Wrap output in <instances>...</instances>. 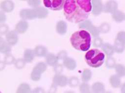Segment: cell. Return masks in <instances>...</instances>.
Instances as JSON below:
<instances>
[{"label":"cell","mask_w":125,"mask_h":93,"mask_svg":"<svg viewBox=\"0 0 125 93\" xmlns=\"http://www.w3.org/2000/svg\"><path fill=\"white\" fill-rule=\"evenodd\" d=\"M63 14L67 21L79 24L87 20L89 13L85 12L78 5L76 0H66L63 6Z\"/></svg>","instance_id":"cell-1"},{"label":"cell","mask_w":125,"mask_h":93,"mask_svg":"<svg viewBox=\"0 0 125 93\" xmlns=\"http://www.w3.org/2000/svg\"><path fill=\"white\" fill-rule=\"evenodd\" d=\"M70 42L75 50L87 51L91 47V36L88 31L84 30L75 31L71 37Z\"/></svg>","instance_id":"cell-2"},{"label":"cell","mask_w":125,"mask_h":93,"mask_svg":"<svg viewBox=\"0 0 125 93\" xmlns=\"http://www.w3.org/2000/svg\"><path fill=\"white\" fill-rule=\"evenodd\" d=\"M105 54L101 51L93 49L89 50L85 55V60L87 64L92 68H98L104 62Z\"/></svg>","instance_id":"cell-3"},{"label":"cell","mask_w":125,"mask_h":93,"mask_svg":"<svg viewBox=\"0 0 125 93\" xmlns=\"http://www.w3.org/2000/svg\"><path fill=\"white\" fill-rule=\"evenodd\" d=\"M48 10L43 7L33 8L32 9H23L20 12V16L23 20H32L38 18L43 19L48 16Z\"/></svg>","instance_id":"cell-4"},{"label":"cell","mask_w":125,"mask_h":93,"mask_svg":"<svg viewBox=\"0 0 125 93\" xmlns=\"http://www.w3.org/2000/svg\"><path fill=\"white\" fill-rule=\"evenodd\" d=\"M47 65L44 62H39L34 67L31 74V79L32 81L36 82L41 79L42 74L46 71Z\"/></svg>","instance_id":"cell-5"},{"label":"cell","mask_w":125,"mask_h":93,"mask_svg":"<svg viewBox=\"0 0 125 93\" xmlns=\"http://www.w3.org/2000/svg\"><path fill=\"white\" fill-rule=\"evenodd\" d=\"M79 28L84 29L90 32L94 38L99 37L100 33L99 27L94 26L92 22L89 20L87 19L79 23Z\"/></svg>","instance_id":"cell-6"},{"label":"cell","mask_w":125,"mask_h":93,"mask_svg":"<svg viewBox=\"0 0 125 93\" xmlns=\"http://www.w3.org/2000/svg\"><path fill=\"white\" fill-rule=\"evenodd\" d=\"M66 0H43L45 7L52 11H60L63 8Z\"/></svg>","instance_id":"cell-7"},{"label":"cell","mask_w":125,"mask_h":93,"mask_svg":"<svg viewBox=\"0 0 125 93\" xmlns=\"http://www.w3.org/2000/svg\"><path fill=\"white\" fill-rule=\"evenodd\" d=\"M92 13L94 16H98L103 12L104 6L102 0H92Z\"/></svg>","instance_id":"cell-8"},{"label":"cell","mask_w":125,"mask_h":93,"mask_svg":"<svg viewBox=\"0 0 125 93\" xmlns=\"http://www.w3.org/2000/svg\"><path fill=\"white\" fill-rule=\"evenodd\" d=\"M118 3L115 0H109L104 6L103 12L106 13L113 14L118 10Z\"/></svg>","instance_id":"cell-9"},{"label":"cell","mask_w":125,"mask_h":93,"mask_svg":"<svg viewBox=\"0 0 125 93\" xmlns=\"http://www.w3.org/2000/svg\"><path fill=\"white\" fill-rule=\"evenodd\" d=\"M67 77L61 74H55L53 78V83L60 87L65 86L68 84Z\"/></svg>","instance_id":"cell-10"},{"label":"cell","mask_w":125,"mask_h":93,"mask_svg":"<svg viewBox=\"0 0 125 93\" xmlns=\"http://www.w3.org/2000/svg\"><path fill=\"white\" fill-rule=\"evenodd\" d=\"M17 33L15 31H9L6 34V41L11 46L17 44L18 41Z\"/></svg>","instance_id":"cell-11"},{"label":"cell","mask_w":125,"mask_h":93,"mask_svg":"<svg viewBox=\"0 0 125 93\" xmlns=\"http://www.w3.org/2000/svg\"><path fill=\"white\" fill-rule=\"evenodd\" d=\"M92 0H76L78 5L86 12L89 13L92 11Z\"/></svg>","instance_id":"cell-12"},{"label":"cell","mask_w":125,"mask_h":93,"mask_svg":"<svg viewBox=\"0 0 125 93\" xmlns=\"http://www.w3.org/2000/svg\"><path fill=\"white\" fill-rule=\"evenodd\" d=\"M29 28V24L25 20L20 21L16 25L15 31L18 34H24Z\"/></svg>","instance_id":"cell-13"},{"label":"cell","mask_w":125,"mask_h":93,"mask_svg":"<svg viewBox=\"0 0 125 93\" xmlns=\"http://www.w3.org/2000/svg\"><path fill=\"white\" fill-rule=\"evenodd\" d=\"M0 7L3 12H10L14 9V4L11 0H5L1 3Z\"/></svg>","instance_id":"cell-14"},{"label":"cell","mask_w":125,"mask_h":93,"mask_svg":"<svg viewBox=\"0 0 125 93\" xmlns=\"http://www.w3.org/2000/svg\"><path fill=\"white\" fill-rule=\"evenodd\" d=\"M63 65L66 68L70 71L74 70L77 66L75 60L72 58L68 57L63 60Z\"/></svg>","instance_id":"cell-15"},{"label":"cell","mask_w":125,"mask_h":93,"mask_svg":"<svg viewBox=\"0 0 125 93\" xmlns=\"http://www.w3.org/2000/svg\"><path fill=\"white\" fill-rule=\"evenodd\" d=\"M67 23L63 20L58 21L56 25V31L59 34L63 35L67 33Z\"/></svg>","instance_id":"cell-16"},{"label":"cell","mask_w":125,"mask_h":93,"mask_svg":"<svg viewBox=\"0 0 125 93\" xmlns=\"http://www.w3.org/2000/svg\"><path fill=\"white\" fill-rule=\"evenodd\" d=\"M11 45L6 41H5L4 38H0V53L7 54L10 53L11 52Z\"/></svg>","instance_id":"cell-17"},{"label":"cell","mask_w":125,"mask_h":93,"mask_svg":"<svg viewBox=\"0 0 125 93\" xmlns=\"http://www.w3.org/2000/svg\"><path fill=\"white\" fill-rule=\"evenodd\" d=\"M109 83L113 88H118L121 86V77L117 74L113 75L109 78Z\"/></svg>","instance_id":"cell-18"},{"label":"cell","mask_w":125,"mask_h":93,"mask_svg":"<svg viewBox=\"0 0 125 93\" xmlns=\"http://www.w3.org/2000/svg\"><path fill=\"white\" fill-rule=\"evenodd\" d=\"M101 49L107 57H112L115 52L114 46L108 43H104Z\"/></svg>","instance_id":"cell-19"},{"label":"cell","mask_w":125,"mask_h":93,"mask_svg":"<svg viewBox=\"0 0 125 93\" xmlns=\"http://www.w3.org/2000/svg\"><path fill=\"white\" fill-rule=\"evenodd\" d=\"M34 51L35 55L38 57H46L48 53L47 49L43 45H39L36 46Z\"/></svg>","instance_id":"cell-20"},{"label":"cell","mask_w":125,"mask_h":93,"mask_svg":"<svg viewBox=\"0 0 125 93\" xmlns=\"http://www.w3.org/2000/svg\"><path fill=\"white\" fill-rule=\"evenodd\" d=\"M45 58L47 64L51 66H54L57 64L59 60L58 57L52 53H48Z\"/></svg>","instance_id":"cell-21"},{"label":"cell","mask_w":125,"mask_h":93,"mask_svg":"<svg viewBox=\"0 0 125 93\" xmlns=\"http://www.w3.org/2000/svg\"><path fill=\"white\" fill-rule=\"evenodd\" d=\"M112 17L115 21L120 23L125 20V14L122 11L117 10L112 14Z\"/></svg>","instance_id":"cell-22"},{"label":"cell","mask_w":125,"mask_h":93,"mask_svg":"<svg viewBox=\"0 0 125 93\" xmlns=\"http://www.w3.org/2000/svg\"><path fill=\"white\" fill-rule=\"evenodd\" d=\"M113 46L115 52L118 54L122 53L125 50V43L116 38Z\"/></svg>","instance_id":"cell-23"},{"label":"cell","mask_w":125,"mask_h":93,"mask_svg":"<svg viewBox=\"0 0 125 93\" xmlns=\"http://www.w3.org/2000/svg\"><path fill=\"white\" fill-rule=\"evenodd\" d=\"M34 50L31 49H26L24 51V59L26 63H31L35 57Z\"/></svg>","instance_id":"cell-24"},{"label":"cell","mask_w":125,"mask_h":93,"mask_svg":"<svg viewBox=\"0 0 125 93\" xmlns=\"http://www.w3.org/2000/svg\"><path fill=\"white\" fill-rule=\"evenodd\" d=\"M92 91L94 93H104L105 91L104 84L99 82L94 83L92 86Z\"/></svg>","instance_id":"cell-25"},{"label":"cell","mask_w":125,"mask_h":93,"mask_svg":"<svg viewBox=\"0 0 125 93\" xmlns=\"http://www.w3.org/2000/svg\"><path fill=\"white\" fill-rule=\"evenodd\" d=\"M116 74L120 77L125 76V66L124 65L118 64H116L115 67Z\"/></svg>","instance_id":"cell-26"},{"label":"cell","mask_w":125,"mask_h":93,"mask_svg":"<svg viewBox=\"0 0 125 93\" xmlns=\"http://www.w3.org/2000/svg\"><path fill=\"white\" fill-rule=\"evenodd\" d=\"M31 89L28 84L23 83L21 84L17 90V93H30Z\"/></svg>","instance_id":"cell-27"},{"label":"cell","mask_w":125,"mask_h":93,"mask_svg":"<svg viewBox=\"0 0 125 93\" xmlns=\"http://www.w3.org/2000/svg\"><path fill=\"white\" fill-rule=\"evenodd\" d=\"M92 78V72L88 69H84L82 75V80L83 82H89Z\"/></svg>","instance_id":"cell-28"},{"label":"cell","mask_w":125,"mask_h":93,"mask_svg":"<svg viewBox=\"0 0 125 93\" xmlns=\"http://www.w3.org/2000/svg\"><path fill=\"white\" fill-rule=\"evenodd\" d=\"M116 65V62L115 58L112 57H108L105 61L106 66L108 69L115 68Z\"/></svg>","instance_id":"cell-29"},{"label":"cell","mask_w":125,"mask_h":93,"mask_svg":"<svg viewBox=\"0 0 125 93\" xmlns=\"http://www.w3.org/2000/svg\"><path fill=\"white\" fill-rule=\"evenodd\" d=\"M99 28L100 33L106 34L110 31L111 27L108 23L104 22L100 25Z\"/></svg>","instance_id":"cell-30"},{"label":"cell","mask_w":125,"mask_h":93,"mask_svg":"<svg viewBox=\"0 0 125 93\" xmlns=\"http://www.w3.org/2000/svg\"><path fill=\"white\" fill-rule=\"evenodd\" d=\"M68 84L71 87H75L79 86V80L77 77L72 76L68 79Z\"/></svg>","instance_id":"cell-31"},{"label":"cell","mask_w":125,"mask_h":93,"mask_svg":"<svg viewBox=\"0 0 125 93\" xmlns=\"http://www.w3.org/2000/svg\"><path fill=\"white\" fill-rule=\"evenodd\" d=\"M16 61V59L10 53H8L5 55L4 58V62L5 63L8 65H12L13 64H14L15 62Z\"/></svg>","instance_id":"cell-32"},{"label":"cell","mask_w":125,"mask_h":93,"mask_svg":"<svg viewBox=\"0 0 125 93\" xmlns=\"http://www.w3.org/2000/svg\"><path fill=\"white\" fill-rule=\"evenodd\" d=\"M26 63V62L25 61L24 59L19 58L16 60L14 64L15 67L17 69H21L25 67Z\"/></svg>","instance_id":"cell-33"},{"label":"cell","mask_w":125,"mask_h":93,"mask_svg":"<svg viewBox=\"0 0 125 93\" xmlns=\"http://www.w3.org/2000/svg\"><path fill=\"white\" fill-rule=\"evenodd\" d=\"M90 86L86 82H83L79 86V91L81 93H90L91 91Z\"/></svg>","instance_id":"cell-34"},{"label":"cell","mask_w":125,"mask_h":93,"mask_svg":"<svg viewBox=\"0 0 125 93\" xmlns=\"http://www.w3.org/2000/svg\"><path fill=\"white\" fill-rule=\"evenodd\" d=\"M104 42L103 39L99 37L94 38L93 41V45L94 47L100 48L103 45Z\"/></svg>","instance_id":"cell-35"},{"label":"cell","mask_w":125,"mask_h":93,"mask_svg":"<svg viewBox=\"0 0 125 93\" xmlns=\"http://www.w3.org/2000/svg\"><path fill=\"white\" fill-rule=\"evenodd\" d=\"M28 5L33 8L38 7L41 4V0H27Z\"/></svg>","instance_id":"cell-36"},{"label":"cell","mask_w":125,"mask_h":93,"mask_svg":"<svg viewBox=\"0 0 125 93\" xmlns=\"http://www.w3.org/2000/svg\"><path fill=\"white\" fill-rule=\"evenodd\" d=\"M63 68L62 65L60 64H57L54 66V71L56 74H60L62 73Z\"/></svg>","instance_id":"cell-37"},{"label":"cell","mask_w":125,"mask_h":93,"mask_svg":"<svg viewBox=\"0 0 125 93\" xmlns=\"http://www.w3.org/2000/svg\"><path fill=\"white\" fill-rule=\"evenodd\" d=\"M9 27L7 24H1L0 25V34L1 35L6 34L9 32Z\"/></svg>","instance_id":"cell-38"},{"label":"cell","mask_w":125,"mask_h":93,"mask_svg":"<svg viewBox=\"0 0 125 93\" xmlns=\"http://www.w3.org/2000/svg\"><path fill=\"white\" fill-rule=\"evenodd\" d=\"M59 60H63L67 57V52L66 50H62L59 52L57 55Z\"/></svg>","instance_id":"cell-39"},{"label":"cell","mask_w":125,"mask_h":93,"mask_svg":"<svg viewBox=\"0 0 125 93\" xmlns=\"http://www.w3.org/2000/svg\"><path fill=\"white\" fill-rule=\"evenodd\" d=\"M116 39L125 43V31H119L116 35Z\"/></svg>","instance_id":"cell-40"},{"label":"cell","mask_w":125,"mask_h":93,"mask_svg":"<svg viewBox=\"0 0 125 93\" xmlns=\"http://www.w3.org/2000/svg\"><path fill=\"white\" fill-rule=\"evenodd\" d=\"M6 20V17L5 13L2 11L0 12V23L4 24Z\"/></svg>","instance_id":"cell-41"},{"label":"cell","mask_w":125,"mask_h":93,"mask_svg":"<svg viewBox=\"0 0 125 93\" xmlns=\"http://www.w3.org/2000/svg\"><path fill=\"white\" fill-rule=\"evenodd\" d=\"M57 86L53 83L51 86L50 88L49 91V92L50 93H55L56 92V91H57Z\"/></svg>","instance_id":"cell-42"},{"label":"cell","mask_w":125,"mask_h":93,"mask_svg":"<svg viewBox=\"0 0 125 93\" xmlns=\"http://www.w3.org/2000/svg\"><path fill=\"white\" fill-rule=\"evenodd\" d=\"M33 93H44V90L41 87H37L32 91Z\"/></svg>","instance_id":"cell-43"},{"label":"cell","mask_w":125,"mask_h":93,"mask_svg":"<svg viewBox=\"0 0 125 93\" xmlns=\"http://www.w3.org/2000/svg\"><path fill=\"white\" fill-rule=\"evenodd\" d=\"M0 65V71H2L3 70L5 69L6 64L5 63L4 61H1Z\"/></svg>","instance_id":"cell-44"},{"label":"cell","mask_w":125,"mask_h":93,"mask_svg":"<svg viewBox=\"0 0 125 93\" xmlns=\"http://www.w3.org/2000/svg\"><path fill=\"white\" fill-rule=\"evenodd\" d=\"M121 91L122 93H125V83L121 86Z\"/></svg>","instance_id":"cell-45"},{"label":"cell","mask_w":125,"mask_h":93,"mask_svg":"<svg viewBox=\"0 0 125 93\" xmlns=\"http://www.w3.org/2000/svg\"><path fill=\"white\" fill-rule=\"evenodd\" d=\"M23 0V1H25V0Z\"/></svg>","instance_id":"cell-46"}]
</instances>
